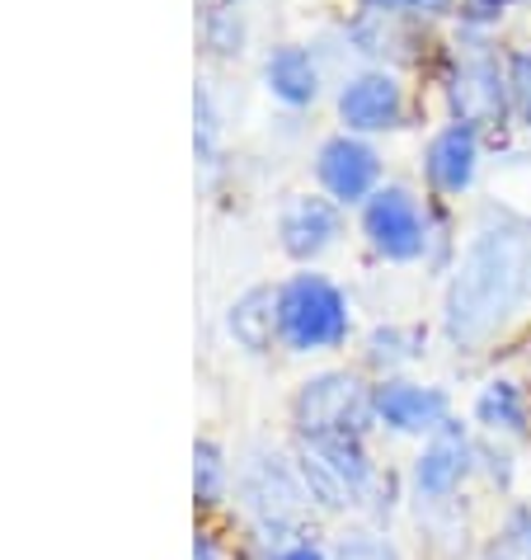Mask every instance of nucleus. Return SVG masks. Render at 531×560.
Wrapping results in <instances>:
<instances>
[{"label":"nucleus","instance_id":"1","mask_svg":"<svg viewBox=\"0 0 531 560\" xmlns=\"http://www.w3.org/2000/svg\"><path fill=\"white\" fill-rule=\"evenodd\" d=\"M531 302V222L484 208L442 292V335L457 353L489 349Z\"/></svg>","mask_w":531,"mask_h":560},{"label":"nucleus","instance_id":"2","mask_svg":"<svg viewBox=\"0 0 531 560\" xmlns=\"http://www.w3.org/2000/svg\"><path fill=\"white\" fill-rule=\"evenodd\" d=\"M236 500H240V513L249 518V527H255L269 547L306 537V518H310V509H316L296 457H283L278 447H263V443L249 447L245 462L236 466Z\"/></svg>","mask_w":531,"mask_h":560},{"label":"nucleus","instance_id":"3","mask_svg":"<svg viewBox=\"0 0 531 560\" xmlns=\"http://www.w3.org/2000/svg\"><path fill=\"white\" fill-rule=\"evenodd\" d=\"M357 236L381 264H437V250H447L442 212L396 179L357 208Z\"/></svg>","mask_w":531,"mask_h":560},{"label":"nucleus","instance_id":"4","mask_svg":"<svg viewBox=\"0 0 531 560\" xmlns=\"http://www.w3.org/2000/svg\"><path fill=\"white\" fill-rule=\"evenodd\" d=\"M273 292H278V349L310 358L349 345L353 302L334 278L316 269H296L283 283H273Z\"/></svg>","mask_w":531,"mask_h":560},{"label":"nucleus","instance_id":"5","mask_svg":"<svg viewBox=\"0 0 531 560\" xmlns=\"http://www.w3.org/2000/svg\"><path fill=\"white\" fill-rule=\"evenodd\" d=\"M296 466H302L310 500L324 513L363 509L381 486L367 439H302L296 443Z\"/></svg>","mask_w":531,"mask_h":560},{"label":"nucleus","instance_id":"6","mask_svg":"<svg viewBox=\"0 0 531 560\" xmlns=\"http://www.w3.org/2000/svg\"><path fill=\"white\" fill-rule=\"evenodd\" d=\"M292 424L302 439H367V429L377 424L371 386L343 368L316 372L292 392Z\"/></svg>","mask_w":531,"mask_h":560},{"label":"nucleus","instance_id":"7","mask_svg":"<svg viewBox=\"0 0 531 560\" xmlns=\"http://www.w3.org/2000/svg\"><path fill=\"white\" fill-rule=\"evenodd\" d=\"M442 95L457 122H471V128H489L508 108V75H504V57L489 48L484 34L461 28L457 48H451L447 75H442Z\"/></svg>","mask_w":531,"mask_h":560},{"label":"nucleus","instance_id":"8","mask_svg":"<svg viewBox=\"0 0 531 560\" xmlns=\"http://www.w3.org/2000/svg\"><path fill=\"white\" fill-rule=\"evenodd\" d=\"M334 118H339V132H353V137L400 132L404 118H410V95H404L400 75L390 67H363L339 81Z\"/></svg>","mask_w":531,"mask_h":560},{"label":"nucleus","instance_id":"9","mask_svg":"<svg viewBox=\"0 0 531 560\" xmlns=\"http://www.w3.org/2000/svg\"><path fill=\"white\" fill-rule=\"evenodd\" d=\"M386 165L371 137H353V132H330L316 147V184L324 198H334L339 208H363L371 194L381 189Z\"/></svg>","mask_w":531,"mask_h":560},{"label":"nucleus","instance_id":"10","mask_svg":"<svg viewBox=\"0 0 531 560\" xmlns=\"http://www.w3.org/2000/svg\"><path fill=\"white\" fill-rule=\"evenodd\" d=\"M475 471H480V443L451 419L442 433H433V439L418 447V457L410 466V490H414L418 504L442 509V504L457 500V490Z\"/></svg>","mask_w":531,"mask_h":560},{"label":"nucleus","instance_id":"11","mask_svg":"<svg viewBox=\"0 0 531 560\" xmlns=\"http://www.w3.org/2000/svg\"><path fill=\"white\" fill-rule=\"evenodd\" d=\"M371 410L377 424L400 433V439H433L451 424V396L442 386L414 382V377H381L371 386Z\"/></svg>","mask_w":531,"mask_h":560},{"label":"nucleus","instance_id":"12","mask_svg":"<svg viewBox=\"0 0 531 560\" xmlns=\"http://www.w3.org/2000/svg\"><path fill=\"white\" fill-rule=\"evenodd\" d=\"M343 241V208L324 194H287L278 208V245L292 264H316Z\"/></svg>","mask_w":531,"mask_h":560},{"label":"nucleus","instance_id":"13","mask_svg":"<svg viewBox=\"0 0 531 560\" xmlns=\"http://www.w3.org/2000/svg\"><path fill=\"white\" fill-rule=\"evenodd\" d=\"M424 179L428 189L437 198H461L475 189L480 179V165H484V142H480V128H471V122H442L428 147H424Z\"/></svg>","mask_w":531,"mask_h":560},{"label":"nucleus","instance_id":"14","mask_svg":"<svg viewBox=\"0 0 531 560\" xmlns=\"http://www.w3.org/2000/svg\"><path fill=\"white\" fill-rule=\"evenodd\" d=\"M259 81L269 90V100H278L283 108H310L320 100V57L306 43H273L259 61Z\"/></svg>","mask_w":531,"mask_h":560},{"label":"nucleus","instance_id":"15","mask_svg":"<svg viewBox=\"0 0 531 560\" xmlns=\"http://www.w3.org/2000/svg\"><path fill=\"white\" fill-rule=\"evenodd\" d=\"M226 335L255 358L269 353L278 345V292L269 283L245 288L240 298L226 306Z\"/></svg>","mask_w":531,"mask_h":560},{"label":"nucleus","instance_id":"16","mask_svg":"<svg viewBox=\"0 0 531 560\" xmlns=\"http://www.w3.org/2000/svg\"><path fill=\"white\" fill-rule=\"evenodd\" d=\"M475 424L494 439H522L531 429V400L512 377H489L475 392Z\"/></svg>","mask_w":531,"mask_h":560},{"label":"nucleus","instance_id":"17","mask_svg":"<svg viewBox=\"0 0 531 560\" xmlns=\"http://www.w3.org/2000/svg\"><path fill=\"white\" fill-rule=\"evenodd\" d=\"M198 43H202V52L216 61L245 57V43H249L245 10L240 5H202L198 10Z\"/></svg>","mask_w":531,"mask_h":560},{"label":"nucleus","instance_id":"18","mask_svg":"<svg viewBox=\"0 0 531 560\" xmlns=\"http://www.w3.org/2000/svg\"><path fill=\"white\" fill-rule=\"evenodd\" d=\"M418 353H424V330H418V325H400V320L377 325V330L367 335V345H363L367 368L386 372V377H396L400 368H410Z\"/></svg>","mask_w":531,"mask_h":560},{"label":"nucleus","instance_id":"19","mask_svg":"<svg viewBox=\"0 0 531 560\" xmlns=\"http://www.w3.org/2000/svg\"><path fill=\"white\" fill-rule=\"evenodd\" d=\"M193 155L202 184H212L216 170H222V104L212 95V81L193 85Z\"/></svg>","mask_w":531,"mask_h":560},{"label":"nucleus","instance_id":"20","mask_svg":"<svg viewBox=\"0 0 531 560\" xmlns=\"http://www.w3.org/2000/svg\"><path fill=\"white\" fill-rule=\"evenodd\" d=\"M231 476H236V466L226 462L222 443L198 439L193 443V500L202 509H216L226 500V490H231Z\"/></svg>","mask_w":531,"mask_h":560},{"label":"nucleus","instance_id":"21","mask_svg":"<svg viewBox=\"0 0 531 560\" xmlns=\"http://www.w3.org/2000/svg\"><path fill=\"white\" fill-rule=\"evenodd\" d=\"M484 560H531V509L527 504H512L508 518L498 523V533L489 541Z\"/></svg>","mask_w":531,"mask_h":560},{"label":"nucleus","instance_id":"22","mask_svg":"<svg viewBox=\"0 0 531 560\" xmlns=\"http://www.w3.org/2000/svg\"><path fill=\"white\" fill-rule=\"evenodd\" d=\"M330 560H400V551L377 527H349L330 547Z\"/></svg>","mask_w":531,"mask_h":560},{"label":"nucleus","instance_id":"23","mask_svg":"<svg viewBox=\"0 0 531 560\" xmlns=\"http://www.w3.org/2000/svg\"><path fill=\"white\" fill-rule=\"evenodd\" d=\"M504 75H508V108L531 128V48L504 52Z\"/></svg>","mask_w":531,"mask_h":560},{"label":"nucleus","instance_id":"24","mask_svg":"<svg viewBox=\"0 0 531 560\" xmlns=\"http://www.w3.org/2000/svg\"><path fill=\"white\" fill-rule=\"evenodd\" d=\"M357 10L386 20H437V14H457V0H357Z\"/></svg>","mask_w":531,"mask_h":560},{"label":"nucleus","instance_id":"25","mask_svg":"<svg viewBox=\"0 0 531 560\" xmlns=\"http://www.w3.org/2000/svg\"><path fill=\"white\" fill-rule=\"evenodd\" d=\"M512 10V0H457V20L471 34H489V28Z\"/></svg>","mask_w":531,"mask_h":560},{"label":"nucleus","instance_id":"26","mask_svg":"<svg viewBox=\"0 0 531 560\" xmlns=\"http://www.w3.org/2000/svg\"><path fill=\"white\" fill-rule=\"evenodd\" d=\"M263 560H330V551H324L320 541L306 533V537H296V541H283V547H273Z\"/></svg>","mask_w":531,"mask_h":560},{"label":"nucleus","instance_id":"27","mask_svg":"<svg viewBox=\"0 0 531 560\" xmlns=\"http://www.w3.org/2000/svg\"><path fill=\"white\" fill-rule=\"evenodd\" d=\"M193 560H226V556H222V547L212 541V533H198V537H193Z\"/></svg>","mask_w":531,"mask_h":560},{"label":"nucleus","instance_id":"28","mask_svg":"<svg viewBox=\"0 0 531 560\" xmlns=\"http://www.w3.org/2000/svg\"><path fill=\"white\" fill-rule=\"evenodd\" d=\"M208 5H245V0H208Z\"/></svg>","mask_w":531,"mask_h":560}]
</instances>
